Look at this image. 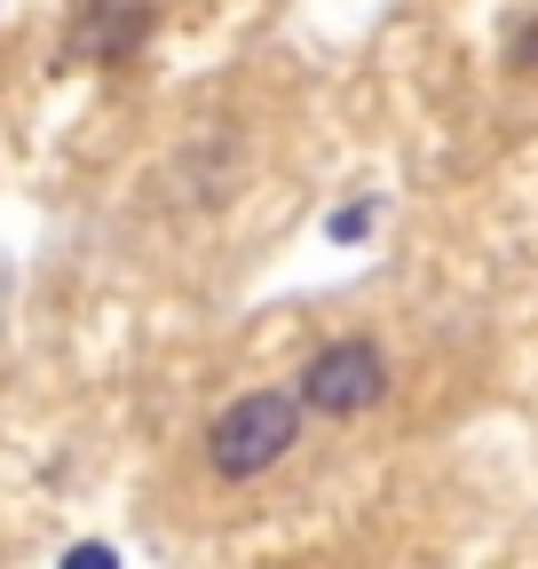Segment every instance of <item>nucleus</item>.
<instances>
[{
  "label": "nucleus",
  "instance_id": "nucleus-5",
  "mask_svg": "<svg viewBox=\"0 0 538 569\" xmlns=\"http://www.w3.org/2000/svg\"><path fill=\"white\" fill-rule=\"evenodd\" d=\"M507 63H515V71H538V17H530V24L515 32V48H507Z\"/></svg>",
  "mask_w": 538,
  "mask_h": 569
},
{
  "label": "nucleus",
  "instance_id": "nucleus-1",
  "mask_svg": "<svg viewBox=\"0 0 538 569\" xmlns=\"http://www.w3.org/2000/svg\"><path fill=\"white\" fill-rule=\"evenodd\" d=\"M293 443H301V396L253 388V396H238L230 411H215V427H207V467H215L222 482H253V475L278 467Z\"/></svg>",
  "mask_w": 538,
  "mask_h": 569
},
{
  "label": "nucleus",
  "instance_id": "nucleus-4",
  "mask_svg": "<svg viewBox=\"0 0 538 569\" xmlns=\"http://www.w3.org/2000/svg\"><path fill=\"white\" fill-rule=\"evenodd\" d=\"M372 230V198L365 206H341V213H332V238H365Z\"/></svg>",
  "mask_w": 538,
  "mask_h": 569
},
{
  "label": "nucleus",
  "instance_id": "nucleus-2",
  "mask_svg": "<svg viewBox=\"0 0 538 569\" xmlns=\"http://www.w3.org/2000/svg\"><path fill=\"white\" fill-rule=\"evenodd\" d=\"M388 396V365L372 340H332L301 365V411H325V419H357Z\"/></svg>",
  "mask_w": 538,
  "mask_h": 569
},
{
  "label": "nucleus",
  "instance_id": "nucleus-6",
  "mask_svg": "<svg viewBox=\"0 0 538 569\" xmlns=\"http://www.w3.org/2000/svg\"><path fill=\"white\" fill-rule=\"evenodd\" d=\"M63 569H119V553H111V546H72V553H63Z\"/></svg>",
  "mask_w": 538,
  "mask_h": 569
},
{
  "label": "nucleus",
  "instance_id": "nucleus-3",
  "mask_svg": "<svg viewBox=\"0 0 538 569\" xmlns=\"http://www.w3.org/2000/svg\"><path fill=\"white\" fill-rule=\"evenodd\" d=\"M143 40H151V0H88L72 24V56L88 63H127Z\"/></svg>",
  "mask_w": 538,
  "mask_h": 569
}]
</instances>
